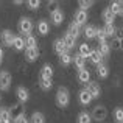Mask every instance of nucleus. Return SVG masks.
Wrapping results in <instances>:
<instances>
[{
  "label": "nucleus",
  "mask_w": 123,
  "mask_h": 123,
  "mask_svg": "<svg viewBox=\"0 0 123 123\" xmlns=\"http://www.w3.org/2000/svg\"><path fill=\"white\" fill-rule=\"evenodd\" d=\"M80 55H81L83 58H87L90 55V47L87 44H81L80 45Z\"/></svg>",
  "instance_id": "obj_34"
},
{
  "label": "nucleus",
  "mask_w": 123,
  "mask_h": 123,
  "mask_svg": "<svg viewBox=\"0 0 123 123\" xmlns=\"http://www.w3.org/2000/svg\"><path fill=\"white\" fill-rule=\"evenodd\" d=\"M97 51H98L103 58H105V56H109V53H111V45H109L108 42H100L98 47H97Z\"/></svg>",
  "instance_id": "obj_15"
},
{
  "label": "nucleus",
  "mask_w": 123,
  "mask_h": 123,
  "mask_svg": "<svg viewBox=\"0 0 123 123\" xmlns=\"http://www.w3.org/2000/svg\"><path fill=\"white\" fill-rule=\"evenodd\" d=\"M17 98H19V103L20 105H24V103L28 101V98H30V93H28V89H25L24 86H19L17 87Z\"/></svg>",
  "instance_id": "obj_9"
},
{
  "label": "nucleus",
  "mask_w": 123,
  "mask_h": 123,
  "mask_svg": "<svg viewBox=\"0 0 123 123\" xmlns=\"http://www.w3.org/2000/svg\"><path fill=\"white\" fill-rule=\"evenodd\" d=\"M9 114H11L12 118H17L19 115L24 114V109H22V105H20V103H16V105H12L11 109H9Z\"/></svg>",
  "instance_id": "obj_18"
},
{
  "label": "nucleus",
  "mask_w": 123,
  "mask_h": 123,
  "mask_svg": "<svg viewBox=\"0 0 123 123\" xmlns=\"http://www.w3.org/2000/svg\"><path fill=\"white\" fill-rule=\"evenodd\" d=\"M87 58H89V61H90L92 64H95V66L103 64V56H101V55H100L97 50H90V55H89Z\"/></svg>",
  "instance_id": "obj_13"
},
{
  "label": "nucleus",
  "mask_w": 123,
  "mask_h": 123,
  "mask_svg": "<svg viewBox=\"0 0 123 123\" xmlns=\"http://www.w3.org/2000/svg\"><path fill=\"white\" fill-rule=\"evenodd\" d=\"M12 47H14V50L20 51L25 48V39L22 36H14V41H12Z\"/></svg>",
  "instance_id": "obj_20"
},
{
  "label": "nucleus",
  "mask_w": 123,
  "mask_h": 123,
  "mask_svg": "<svg viewBox=\"0 0 123 123\" xmlns=\"http://www.w3.org/2000/svg\"><path fill=\"white\" fill-rule=\"evenodd\" d=\"M2 61H3V50H2V47H0V64H2Z\"/></svg>",
  "instance_id": "obj_43"
},
{
  "label": "nucleus",
  "mask_w": 123,
  "mask_h": 123,
  "mask_svg": "<svg viewBox=\"0 0 123 123\" xmlns=\"http://www.w3.org/2000/svg\"><path fill=\"white\" fill-rule=\"evenodd\" d=\"M78 98H80V103L84 106H87V105H90V101H92V97H90V93L87 92L86 89H83L81 92H80V95H78Z\"/></svg>",
  "instance_id": "obj_16"
},
{
  "label": "nucleus",
  "mask_w": 123,
  "mask_h": 123,
  "mask_svg": "<svg viewBox=\"0 0 123 123\" xmlns=\"http://www.w3.org/2000/svg\"><path fill=\"white\" fill-rule=\"evenodd\" d=\"M118 16H123V2H120V14Z\"/></svg>",
  "instance_id": "obj_44"
},
{
  "label": "nucleus",
  "mask_w": 123,
  "mask_h": 123,
  "mask_svg": "<svg viewBox=\"0 0 123 123\" xmlns=\"http://www.w3.org/2000/svg\"><path fill=\"white\" fill-rule=\"evenodd\" d=\"M67 33L72 34V36L76 39V37L80 36V33H81V27H80L78 24H75V22H72V24H70V27H69V31H67Z\"/></svg>",
  "instance_id": "obj_25"
},
{
  "label": "nucleus",
  "mask_w": 123,
  "mask_h": 123,
  "mask_svg": "<svg viewBox=\"0 0 123 123\" xmlns=\"http://www.w3.org/2000/svg\"><path fill=\"white\" fill-rule=\"evenodd\" d=\"M41 51L37 47L34 48H25V58H27V61H30V62H33V61H36L37 58H39Z\"/></svg>",
  "instance_id": "obj_8"
},
{
  "label": "nucleus",
  "mask_w": 123,
  "mask_h": 123,
  "mask_svg": "<svg viewBox=\"0 0 123 123\" xmlns=\"http://www.w3.org/2000/svg\"><path fill=\"white\" fill-rule=\"evenodd\" d=\"M118 50H123V36L118 37Z\"/></svg>",
  "instance_id": "obj_42"
},
{
  "label": "nucleus",
  "mask_w": 123,
  "mask_h": 123,
  "mask_svg": "<svg viewBox=\"0 0 123 123\" xmlns=\"http://www.w3.org/2000/svg\"><path fill=\"white\" fill-rule=\"evenodd\" d=\"M30 120H31V123H45V117L42 112H33Z\"/></svg>",
  "instance_id": "obj_29"
},
{
  "label": "nucleus",
  "mask_w": 123,
  "mask_h": 123,
  "mask_svg": "<svg viewBox=\"0 0 123 123\" xmlns=\"http://www.w3.org/2000/svg\"><path fill=\"white\" fill-rule=\"evenodd\" d=\"M53 78V67L50 64H45L41 70V80H51Z\"/></svg>",
  "instance_id": "obj_12"
},
{
  "label": "nucleus",
  "mask_w": 123,
  "mask_h": 123,
  "mask_svg": "<svg viewBox=\"0 0 123 123\" xmlns=\"http://www.w3.org/2000/svg\"><path fill=\"white\" fill-rule=\"evenodd\" d=\"M75 24H78L80 27L84 25L87 22V11H83V9H78V11L75 12Z\"/></svg>",
  "instance_id": "obj_11"
},
{
  "label": "nucleus",
  "mask_w": 123,
  "mask_h": 123,
  "mask_svg": "<svg viewBox=\"0 0 123 123\" xmlns=\"http://www.w3.org/2000/svg\"><path fill=\"white\" fill-rule=\"evenodd\" d=\"M31 30H33V22H31L30 17H22L19 20V31L25 36L31 34Z\"/></svg>",
  "instance_id": "obj_3"
},
{
  "label": "nucleus",
  "mask_w": 123,
  "mask_h": 123,
  "mask_svg": "<svg viewBox=\"0 0 123 123\" xmlns=\"http://www.w3.org/2000/svg\"><path fill=\"white\" fill-rule=\"evenodd\" d=\"M39 86H41L42 90H50L51 87H53V81H51V80H41Z\"/></svg>",
  "instance_id": "obj_32"
},
{
  "label": "nucleus",
  "mask_w": 123,
  "mask_h": 123,
  "mask_svg": "<svg viewBox=\"0 0 123 123\" xmlns=\"http://www.w3.org/2000/svg\"><path fill=\"white\" fill-rule=\"evenodd\" d=\"M51 22H53V25H61V24H62V22H64V12H62V9L58 8L56 11L51 12Z\"/></svg>",
  "instance_id": "obj_10"
},
{
  "label": "nucleus",
  "mask_w": 123,
  "mask_h": 123,
  "mask_svg": "<svg viewBox=\"0 0 123 123\" xmlns=\"http://www.w3.org/2000/svg\"><path fill=\"white\" fill-rule=\"evenodd\" d=\"M86 90L90 93V97H92V98H100V97H101V87H100L97 83L89 81V83H87Z\"/></svg>",
  "instance_id": "obj_5"
},
{
  "label": "nucleus",
  "mask_w": 123,
  "mask_h": 123,
  "mask_svg": "<svg viewBox=\"0 0 123 123\" xmlns=\"http://www.w3.org/2000/svg\"><path fill=\"white\" fill-rule=\"evenodd\" d=\"M109 9L114 16H118L120 14V2H111L109 3Z\"/></svg>",
  "instance_id": "obj_30"
},
{
  "label": "nucleus",
  "mask_w": 123,
  "mask_h": 123,
  "mask_svg": "<svg viewBox=\"0 0 123 123\" xmlns=\"http://www.w3.org/2000/svg\"><path fill=\"white\" fill-rule=\"evenodd\" d=\"M47 6H48V11H50V12H53V11H56V9H58L59 3H58V2H55V0H51V2H47Z\"/></svg>",
  "instance_id": "obj_38"
},
{
  "label": "nucleus",
  "mask_w": 123,
  "mask_h": 123,
  "mask_svg": "<svg viewBox=\"0 0 123 123\" xmlns=\"http://www.w3.org/2000/svg\"><path fill=\"white\" fill-rule=\"evenodd\" d=\"M14 123H30V122H28V118L25 117V114H22V115H19L17 118H14Z\"/></svg>",
  "instance_id": "obj_40"
},
{
  "label": "nucleus",
  "mask_w": 123,
  "mask_h": 123,
  "mask_svg": "<svg viewBox=\"0 0 123 123\" xmlns=\"http://www.w3.org/2000/svg\"><path fill=\"white\" fill-rule=\"evenodd\" d=\"M78 80L81 83H84V84H87L90 81V72L87 69H83V70H80L78 72Z\"/></svg>",
  "instance_id": "obj_26"
},
{
  "label": "nucleus",
  "mask_w": 123,
  "mask_h": 123,
  "mask_svg": "<svg viewBox=\"0 0 123 123\" xmlns=\"http://www.w3.org/2000/svg\"><path fill=\"white\" fill-rule=\"evenodd\" d=\"M101 17H103V20L106 22V25H114V20H115V16L111 12V9L109 8H106L105 11L101 12Z\"/></svg>",
  "instance_id": "obj_17"
},
{
  "label": "nucleus",
  "mask_w": 123,
  "mask_h": 123,
  "mask_svg": "<svg viewBox=\"0 0 123 123\" xmlns=\"http://www.w3.org/2000/svg\"><path fill=\"white\" fill-rule=\"evenodd\" d=\"M78 123H92V117L87 112H81L78 115Z\"/></svg>",
  "instance_id": "obj_31"
},
{
  "label": "nucleus",
  "mask_w": 123,
  "mask_h": 123,
  "mask_svg": "<svg viewBox=\"0 0 123 123\" xmlns=\"http://www.w3.org/2000/svg\"><path fill=\"white\" fill-rule=\"evenodd\" d=\"M112 48H114V50H118V37H117V39H114V41H112Z\"/></svg>",
  "instance_id": "obj_41"
},
{
  "label": "nucleus",
  "mask_w": 123,
  "mask_h": 123,
  "mask_svg": "<svg viewBox=\"0 0 123 123\" xmlns=\"http://www.w3.org/2000/svg\"><path fill=\"white\" fill-rule=\"evenodd\" d=\"M11 120H12V117L9 114V109H6V108L0 109V122L2 123H11Z\"/></svg>",
  "instance_id": "obj_22"
},
{
  "label": "nucleus",
  "mask_w": 123,
  "mask_h": 123,
  "mask_svg": "<svg viewBox=\"0 0 123 123\" xmlns=\"http://www.w3.org/2000/svg\"><path fill=\"white\" fill-rule=\"evenodd\" d=\"M90 117H92L95 122H103V120H106V117H108V109H106L105 106L98 105V106H95V108H93Z\"/></svg>",
  "instance_id": "obj_2"
},
{
  "label": "nucleus",
  "mask_w": 123,
  "mask_h": 123,
  "mask_svg": "<svg viewBox=\"0 0 123 123\" xmlns=\"http://www.w3.org/2000/svg\"><path fill=\"white\" fill-rule=\"evenodd\" d=\"M103 30H105L106 36H114V34H115V27H114V25H106Z\"/></svg>",
  "instance_id": "obj_37"
},
{
  "label": "nucleus",
  "mask_w": 123,
  "mask_h": 123,
  "mask_svg": "<svg viewBox=\"0 0 123 123\" xmlns=\"http://www.w3.org/2000/svg\"><path fill=\"white\" fill-rule=\"evenodd\" d=\"M114 120L117 123H123V108H115L114 111Z\"/></svg>",
  "instance_id": "obj_33"
},
{
  "label": "nucleus",
  "mask_w": 123,
  "mask_h": 123,
  "mask_svg": "<svg viewBox=\"0 0 123 123\" xmlns=\"http://www.w3.org/2000/svg\"><path fill=\"white\" fill-rule=\"evenodd\" d=\"M97 75H98V78H108L109 76V69L106 64H100V66H97Z\"/></svg>",
  "instance_id": "obj_19"
},
{
  "label": "nucleus",
  "mask_w": 123,
  "mask_h": 123,
  "mask_svg": "<svg viewBox=\"0 0 123 123\" xmlns=\"http://www.w3.org/2000/svg\"><path fill=\"white\" fill-rule=\"evenodd\" d=\"M59 64H61V66H64V67L70 66V64H72V56H70L69 53L61 55V56H59Z\"/></svg>",
  "instance_id": "obj_28"
},
{
  "label": "nucleus",
  "mask_w": 123,
  "mask_h": 123,
  "mask_svg": "<svg viewBox=\"0 0 123 123\" xmlns=\"http://www.w3.org/2000/svg\"><path fill=\"white\" fill-rule=\"evenodd\" d=\"M27 5H28V8H30V9H37L41 6V2H39V0H30Z\"/></svg>",
  "instance_id": "obj_39"
},
{
  "label": "nucleus",
  "mask_w": 123,
  "mask_h": 123,
  "mask_svg": "<svg viewBox=\"0 0 123 123\" xmlns=\"http://www.w3.org/2000/svg\"><path fill=\"white\" fill-rule=\"evenodd\" d=\"M48 30H50V27H48V22L47 20H41L39 24H37V33H39L41 36L48 34Z\"/></svg>",
  "instance_id": "obj_23"
},
{
  "label": "nucleus",
  "mask_w": 123,
  "mask_h": 123,
  "mask_svg": "<svg viewBox=\"0 0 123 123\" xmlns=\"http://www.w3.org/2000/svg\"><path fill=\"white\" fill-rule=\"evenodd\" d=\"M72 62H75V66H76L78 70L86 69V58H83L80 53H76L75 56H72Z\"/></svg>",
  "instance_id": "obj_14"
},
{
  "label": "nucleus",
  "mask_w": 123,
  "mask_h": 123,
  "mask_svg": "<svg viewBox=\"0 0 123 123\" xmlns=\"http://www.w3.org/2000/svg\"><path fill=\"white\" fill-rule=\"evenodd\" d=\"M0 123H2V122H0Z\"/></svg>",
  "instance_id": "obj_45"
},
{
  "label": "nucleus",
  "mask_w": 123,
  "mask_h": 123,
  "mask_svg": "<svg viewBox=\"0 0 123 123\" xmlns=\"http://www.w3.org/2000/svg\"><path fill=\"white\" fill-rule=\"evenodd\" d=\"M53 50H55V53L56 55H64V53H69V50H67V47H66V44L62 42V39H56L53 42Z\"/></svg>",
  "instance_id": "obj_7"
},
{
  "label": "nucleus",
  "mask_w": 123,
  "mask_h": 123,
  "mask_svg": "<svg viewBox=\"0 0 123 123\" xmlns=\"http://www.w3.org/2000/svg\"><path fill=\"white\" fill-rule=\"evenodd\" d=\"M75 41H76V39L72 36V34H69V33H66V34L62 36V42L66 44L67 50H70V48H73V47H75Z\"/></svg>",
  "instance_id": "obj_21"
},
{
  "label": "nucleus",
  "mask_w": 123,
  "mask_h": 123,
  "mask_svg": "<svg viewBox=\"0 0 123 123\" xmlns=\"http://www.w3.org/2000/svg\"><path fill=\"white\" fill-rule=\"evenodd\" d=\"M34 47H37L36 45V37H34L33 34L25 36V48H34Z\"/></svg>",
  "instance_id": "obj_27"
},
{
  "label": "nucleus",
  "mask_w": 123,
  "mask_h": 123,
  "mask_svg": "<svg viewBox=\"0 0 123 123\" xmlns=\"http://www.w3.org/2000/svg\"><path fill=\"white\" fill-rule=\"evenodd\" d=\"M0 37H2L3 45H6V47H12L14 34H12V31H11V30H3V31H2V34H0Z\"/></svg>",
  "instance_id": "obj_6"
},
{
  "label": "nucleus",
  "mask_w": 123,
  "mask_h": 123,
  "mask_svg": "<svg viewBox=\"0 0 123 123\" xmlns=\"http://www.w3.org/2000/svg\"><path fill=\"white\" fill-rule=\"evenodd\" d=\"M97 37H98V44L100 42H106V33H105V30L103 28H97Z\"/></svg>",
  "instance_id": "obj_36"
},
{
  "label": "nucleus",
  "mask_w": 123,
  "mask_h": 123,
  "mask_svg": "<svg viewBox=\"0 0 123 123\" xmlns=\"http://www.w3.org/2000/svg\"><path fill=\"white\" fill-rule=\"evenodd\" d=\"M84 36H86V39H93V37H97V28L93 27V25H87V27L84 28Z\"/></svg>",
  "instance_id": "obj_24"
},
{
  "label": "nucleus",
  "mask_w": 123,
  "mask_h": 123,
  "mask_svg": "<svg viewBox=\"0 0 123 123\" xmlns=\"http://www.w3.org/2000/svg\"><path fill=\"white\" fill-rule=\"evenodd\" d=\"M69 103H70V93H69V90H67L66 87L61 86L59 89H58V92H56V105L59 106V108H67Z\"/></svg>",
  "instance_id": "obj_1"
},
{
  "label": "nucleus",
  "mask_w": 123,
  "mask_h": 123,
  "mask_svg": "<svg viewBox=\"0 0 123 123\" xmlns=\"http://www.w3.org/2000/svg\"><path fill=\"white\" fill-rule=\"evenodd\" d=\"M78 5H80V9L86 11V9H89L90 6L93 5V2H92V0H80V2H78Z\"/></svg>",
  "instance_id": "obj_35"
},
{
  "label": "nucleus",
  "mask_w": 123,
  "mask_h": 123,
  "mask_svg": "<svg viewBox=\"0 0 123 123\" xmlns=\"http://www.w3.org/2000/svg\"><path fill=\"white\" fill-rule=\"evenodd\" d=\"M11 86V75L6 70L0 72V90H8Z\"/></svg>",
  "instance_id": "obj_4"
}]
</instances>
